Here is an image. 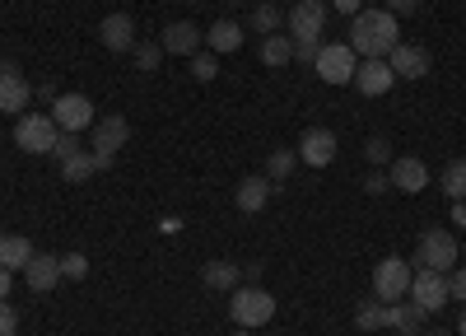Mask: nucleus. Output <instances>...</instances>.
Instances as JSON below:
<instances>
[{"label": "nucleus", "mask_w": 466, "mask_h": 336, "mask_svg": "<svg viewBox=\"0 0 466 336\" xmlns=\"http://www.w3.org/2000/svg\"><path fill=\"white\" fill-rule=\"evenodd\" d=\"M401 43V19L387 15V10H360L355 19H350V47H355V56H387Z\"/></svg>", "instance_id": "1"}, {"label": "nucleus", "mask_w": 466, "mask_h": 336, "mask_svg": "<svg viewBox=\"0 0 466 336\" xmlns=\"http://www.w3.org/2000/svg\"><path fill=\"white\" fill-rule=\"evenodd\" d=\"M228 318L238 322L243 331H257L276 318V294L261 290V285H238L233 290V304H228Z\"/></svg>", "instance_id": "2"}, {"label": "nucleus", "mask_w": 466, "mask_h": 336, "mask_svg": "<svg viewBox=\"0 0 466 336\" xmlns=\"http://www.w3.org/2000/svg\"><path fill=\"white\" fill-rule=\"evenodd\" d=\"M61 127L52 122V112H24L19 127H15V145L24 149V155H52Z\"/></svg>", "instance_id": "3"}, {"label": "nucleus", "mask_w": 466, "mask_h": 336, "mask_svg": "<svg viewBox=\"0 0 466 336\" xmlns=\"http://www.w3.org/2000/svg\"><path fill=\"white\" fill-rule=\"evenodd\" d=\"M410 276L415 267L401 257H382L378 267H373V299H382V304H397V299L410 294Z\"/></svg>", "instance_id": "4"}, {"label": "nucleus", "mask_w": 466, "mask_h": 336, "mask_svg": "<svg viewBox=\"0 0 466 336\" xmlns=\"http://www.w3.org/2000/svg\"><path fill=\"white\" fill-rule=\"evenodd\" d=\"M313 70L322 75L327 85H355L360 56H355V47H350V43H327V47H318V61H313Z\"/></svg>", "instance_id": "5"}, {"label": "nucleus", "mask_w": 466, "mask_h": 336, "mask_svg": "<svg viewBox=\"0 0 466 336\" xmlns=\"http://www.w3.org/2000/svg\"><path fill=\"white\" fill-rule=\"evenodd\" d=\"M289 24V37L303 47H322V24H327V5L322 0H299V5L285 15Z\"/></svg>", "instance_id": "6"}, {"label": "nucleus", "mask_w": 466, "mask_h": 336, "mask_svg": "<svg viewBox=\"0 0 466 336\" xmlns=\"http://www.w3.org/2000/svg\"><path fill=\"white\" fill-rule=\"evenodd\" d=\"M457 234H448V229H424L420 234V243H415V257H420V267H430V271H448V267H457Z\"/></svg>", "instance_id": "7"}, {"label": "nucleus", "mask_w": 466, "mask_h": 336, "mask_svg": "<svg viewBox=\"0 0 466 336\" xmlns=\"http://www.w3.org/2000/svg\"><path fill=\"white\" fill-rule=\"evenodd\" d=\"M410 299L424 309V313H439V309H448V299H452V290H448V271H430V267H420L415 276H410Z\"/></svg>", "instance_id": "8"}, {"label": "nucleus", "mask_w": 466, "mask_h": 336, "mask_svg": "<svg viewBox=\"0 0 466 336\" xmlns=\"http://www.w3.org/2000/svg\"><path fill=\"white\" fill-rule=\"evenodd\" d=\"M52 122L61 131H89L98 117H94V103L85 94H56L52 98Z\"/></svg>", "instance_id": "9"}, {"label": "nucleus", "mask_w": 466, "mask_h": 336, "mask_svg": "<svg viewBox=\"0 0 466 336\" xmlns=\"http://www.w3.org/2000/svg\"><path fill=\"white\" fill-rule=\"evenodd\" d=\"M127 136H131L127 117H103V122H94V164H98V173L112 168V159H116V149L127 145Z\"/></svg>", "instance_id": "10"}, {"label": "nucleus", "mask_w": 466, "mask_h": 336, "mask_svg": "<svg viewBox=\"0 0 466 336\" xmlns=\"http://www.w3.org/2000/svg\"><path fill=\"white\" fill-rule=\"evenodd\" d=\"M28 98H33V89H28V80H24L19 61L5 56V61H0V112H24Z\"/></svg>", "instance_id": "11"}, {"label": "nucleus", "mask_w": 466, "mask_h": 336, "mask_svg": "<svg viewBox=\"0 0 466 336\" xmlns=\"http://www.w3.org/2000/svg\"><path fill=\"white\" fill-rule=\"evenodd\" d=\"M355 85H360L364 98H382V94H392L397 75H392V66H387V56H364L360 70H355Z\"/></svg>", "instance_id": "12"}, {"label": "nucleus", "mask_w": 466, "mask_h": 336, "mask_svg": "<svg viewBox=\"0 0 466 336\" xmlns=\"http://www.w3.org/2000/svg\"><path fill=\"white\" fill-rule=\"evenodd\" d=\"M98 43L107 47V52H116V56H127V52H136V19L131 15H107L103 24H98Z\"/></svg>", "instance_id": "13"}, {"label": "nucleus", "mask_w": 466, "mask_h": 336, "mask_svg": "<svg viewBox=\"0 0 466 336\" xmlns=\"http://www.w3.org/2000/svg\"><path fill=\"white\" fill-rule=\"evenodd\" d=\"M336 136L327 131V127H308L303 131V140H299V159L308 164V168H327L331 159H336Z\"/></svg>", "instance_id": "14"}, {"label": "nucleus", "mask_w": 466, "mask_h": 336, "mask_svg": "<svg viewBox=\"0 0 466 336\" xmlns=\"http://www.w3.org/2000/svg\"><path fill=\"white\" fill-rule=\"evenodd\" d=\"M201 28L191 24V19H173L168 28H164V37H159V47L168 52V56H197L201 52Z\"/></svg>", "instance_id": "15"}, {"label": "nucleus", "mask_w": 466, "mask_h": 336, "mask_svg": "<svg viewBox=\"0 0 466 336\" xmlns=\"http://www.w3.org/2000/svg\"><path fill=\"white\" fill-rule=\"evenodd\" d=\"M387 66H392L397 80H420V75H430V52L415 47V43H397L387 52Z\"/></svg>", "instance_id": "16"}, {"label": "nucleus", "mask_w": 466, "mask_h": 336, "mask_svg": "<svg viewBox=\"0 0 466 336\" xmlns=\"http://www.w3.org/2000/svg\"><path fill=\"white\" fill-rule=\"evenodd\" d=\"M24 280H28V290L47 294L52 285H61V257H52V252H33V257H28V267H24Z\"/></svg>", "instance_id": "17"}, {"label": "nucleus", "mask_w": 466, "mask_h": 336, "mask_svg": "<svg viewBox=\"0 0 466 336\" xmlns=\"http://www.w3.org/2000/svg\"><path fill=\"white\" fill-rule=\"evenodd\" d=\"M270 192H276V182H270V178H243L238 182V192H233V206H238L243 215H257V210H266L270 206Z\"/></svg>", "instance_id": "18"}, {"label": "nucleus", "mask_w": 466, "mask_h": 336, "mask_svg": "<svg viewBox=\"0 0 466 336\" xmlns=\"http://www.w3.org/2000/svg\"><path fill=\"white\" fill-rule=\"evenodd\" d=\"M387 168H392V173H387L392 187H401V192H410V197H420L424 187H430V168H424L420 159H392Z\"/></svg>", "instance_id": "19"}, {"label": "nucleus", "mask_w": 466, "mask_h": 336, "mask_svg": "<svg viewBox=\"0 0 466 336\" xmlns=\"http://www.w3.org/2000/svg\"><path fill=\"white\" fill-rule=\"evenodd\" d=\"M206 43L215 56H228V52H238L243 47V24L238 19H215L210 33H206Z\"/></svg>", "instance_id": "20"}, {"label": "nucleus", "mask_w": 466, "mask_h": 336, "mask_svg": "<svg viewBox=\"0 0 466 336\" xmlns=\"http://www.w3.org/2000/svg\"><path fill=\"white\" fill-rule=\"evenodd\" d=\"M33 252H37V248H33L24 234H5V239H0V267H5V271H24Z\"/></svg>", "instance_id": "21"}, {"label": "nucleus", "mask_w": 466, "mask_h": 336, "mask_svg": "<svg viewBox=\"0 0 466 336\" xmlns=\"http://www.w3.org/2000/svg\"><path fill=\"white\" fill-rule=\"evenodd\" d=\"M243 271H238V261H206V267H201V280H206V290H238V285H233V280H238Z\"/></svg>", "instance_id": "22"}, {"label": "nucleus", "mask_w": 466, "mask_h": 336, "mask_svg": "<svg viewBox=\"0 0 466 336\" xmlns=\"http://www.w3.org/2000/svg\"><path fill=\"white\" fill-rule=\"evenodd\" d=\"M387 327H397L401 336H420V327H424V309L415 304V299H410V304H401V299H397V304H392V318H387Z\"/></svg>", "instance_id": "23"}, {"label": "nucleus", "mask_w": 466, "mask_h": 336, "mask_svg": "<svg viewBox=\"0 0 466 336\" xmlns=\"http://www.w3.org/2000/svg\"><path fill=\"white\" fill-rule=\"evenodd\" d=\"M387 318H392V304H382V299H364V304L355 309V327L360 331H382Z\"/></svg>", "instance_id": "24"}, {"label": "nucleus", "mask_w": 466, "mask_h": 336, "mask_svg": "<svg viewBox=\"0 0 466 336\" xmlns=\"http://www.w3.org/2000/svg\"><path fill=\"white\" fill-rule=\"evenodd\" d=\"M261 61H266L270 70H280V66H289V61H294V37H280V33H270V37H261Z\"/></svg>", "instance_id": "25"}, {"label": "nucleus", "mask_w": 466, "mask_h": 336, "mask_svg": "<svg viewBox=\"0 0 466 336\" xmlns=\"http://www.w3.org/2000/svg\"><path fill=\"white\" fill-rule=\"evenodd\" d=\"M261 37H270V33H280V24H285V15L276 10V0H261V5L252 10V19H248Z\"/></svg>", "instance_id": "26"}, {"label": "nucleus", "mask_w": 466, "mask_h": 336, "mask_svg": "<svg viewBox=\"0 0 466 336\" xmlns=\"http://www.w3.org/2000/svg\"><path fill=\"white\" fill-rule=\"evenodd\" d=\"M439 187H443V192H448L452 201H466V159H452V164L443 168Z\"/></svg>", "instance_id": "27"}, {"label": "nucleus", "mask_w": 466, "mask_h": 336, "mask_svg": "<svg viewBox=\"0 0 466 336\" xmlns=\"http://www.w3.org/2000/svg\"><path fill=\"white\" fill-rule=\"evenodd\" d=\"M94 173H98V164H94V155H85V149H80L75 159L61 164V178H66V182H85V178H94Z\"/></svg>", "instance_id": "28"}, {"label": "nucleus", "mask_w": 466, "mask_h": 336, "mask_svg": "<svg viewBox=\"0 0 466 336\" xmlns=\"http://www.w3.org/2000/svg\"><path fill=\"white\" fill-rule=\"evenodd\" d=\"M294 164H299V149H276V155L266 159V168H270L266 178H270V182H285V178L294 173Z\"/></svg>", "instance_id": "29"}, {"label": "nucleus", "mask_w": 466, "mask_h": 336, "mask_svg": "<svg viewBox=\"0 0 466 336\" xmlns=\"http://www.w3.org/2000/svg\"><path fill=\"white\" fill-rule=\"evenodd\" d=\"M364 159H369L373 168H382V164H392V145H387L382 136H369V140H364Z\"/></svg>", "instance_id": "30"}, {"label": "nucleus", "mask_w": 466, "mask_h": 336, "mask_svg": "<svg viewBox=\"0 0 466 336\" xmlns=\"http://www.w3.org/2000/svg\"><path fill=\"white\" fill-rule=\"evenodd\" d=\"M191 75H197L201 85H210L215 75H219V56H206V52H197V56H191Z\"/></svg>", "instance_id": "31"}, {"label": "nucleus", "mask_w": 466, "mask_h": 336, "mask_svg": "<svg viewBox=\"0 0 466 336\" xmlns=\"http://www.w3.org/2000/svg\"><path fill=\"white\" fill-rule=\"evenodd\" d=\"M61 276L85 280V276H89V257H85V252H66V257H61Z\"/></svg>", "instance_id": "32"}, {"label": "nucleus", "mask_w": 466, "mask_h": 336, "mask_svg": "<svg viewBox=\"0 0 466 336\" xmlns=\"http://www.w3.org/2000/svg\"><path fill=\"white\" fill-rule=\"evenodd\" d=\"M52 155H56L61 164L80 155V131H61V136H56V145H52Z\"/></svg>", "instance_id": "33"}, {"label": "nucleus", "mask_w": 466, "mask_h": 336, "mask_svg": "<svg viewBox=\"0 0 466 336\" xmlns=\"http://www.w3.org/2000/svg\"><path fill=\"white\" fill-rule=\"evenodd\" d=\"M159 52H164L159 43H136V52H131V56H136V66H140V70H159V61H164Z\"/></svg>", "instance_id": "34"}, {"label": "nucleus", "mask_w": 466, "mask_h": 336, "mask_svg": "<svg viewBox=\"0 0 466 336\" xmlns=\"http://www.w3.org/2000/svg\"><path fill=\"white\" fill-rule=\"evenodd\" d=\"M15 331H19V313L10 299H0V336H15Z\"/></svg>", "instance_id": "35"}, {"label": "nucleus", "mask_w": 466, "mask_h": 336, "mask_svg": "<svg viewBox=\"0 0 466 336\" xmlns=\"http://www.w3.org/2000/svg\"><path fill=\"white\" fill-rule=\"evenodd\" d=\"M387 187H392V178H387V173H378V168H373V173L364 178V192H369V197H382Z\"/></svg>", "instance_id": "36"}, {"label": "nucleus", "mask_w": 466, "mask_h": 336, "mask_svg": "<svg viewBox=\"0 0 466 336\" xmlns=\"http://www.w3.org/2000/svg\"><path fill=\"white\" fill-rule=\"evenodd\" d=\"M415 10H420V0H387V15H397V19L401 15H415Z\"/></svg>", "instance_id": "37"}, {"label": "nucleus", "mask_w": 466, "mask_h": 336, "mask_svg": "<svg viewBox=\"0 0 466 336\" xmlns=\"http://www.w3.org/2000/svg\"><path fill=\"white\" fill-rule=\"evenodd\" d=\"M448 290H452V299H461V304H466V267L457 276H448Z\"/></svg>", "instance_id": "38"}, {"label": "nucleus", "mask_w": 466, "mask_h": 336, "mask_svg": "<svg viewBox=\"0 0 466 336\" xmlns=\"http://www.w3.org/2000/svg\"><path fill=\"white\" fill-rule=\"evenodd\" d=\"M336 10H340V15H350V19H355V15L364 10V0H336Z\"/></svg>", "instance_id": "39"}, {"label": "nucleus", "mask_w": 466, "mask_h": 336, "mask_svg": "<svg viewBox=\"0 0 466 336\" xmlns=\"http://www.w3.org/2000/svg\"><path fill=\"white\" fill-rule=\"evenodd\" d=\"M10 276H15V271L0 267V299H10Z\"/></svg>", "instance_id": "40"}, {"label": "nucleus", "mask_w": 466, "mask_h": 336, "mask_svg": "<svg viewBox=\"0 0 466 336\" xmlns=\"http://www.w3.org/2000/svg\"><path fill=\"white\" fill-rule=\"evenodd\" d=\"M452 219H457L461 229H466V201H457V206H452Z\"/></svg>", "instance_id": "41"}, {"label": "nucleus", "mask_w": 466, "mask_h": 336, "mask_svg": "<svg viewBox=\"0 0 466 336\" xmlns=\"http://www.w3.org/2000/svg\"><path fill=\"white\" fill-rule=\"evenodd\" d=\"M457 336H466V309H461V318H457Z\"/></svg>", "instance_id": "42"}, {"label": "nucleus", "mask_w": 466, "mask_h": 336, "mask_svg": "<svg viewBox=\"0 0 466 336\" xmlns=\"http://www.w3.org/2000/svg\"><path fill=\"white\" fill-rule=\"evenodd\" d=\"M238 5H248V0H228V10H238Z\"/></svg>", "instance_id": "43"}, {"label": "nucleus", "mask_w": 466, "mask_h": 336, "mask_svg": "<svg viewBox=\"0 0 466 336\" xmlns=\"http://www.w3.org/2000/svg\"><path fill=\"white\" fill-rule=\"evenodd\" d=\"M424 336H452V331H424Z\"/></svg>", "instance_id": "44"}, {"label": "nucleus", "mask_w": 466, "mask_h": 336, "mask_svg": "<svg viewBox=\"0 0 466 336\" xmlns=\"http://www.w3.org/2000/svg\"><path fill=\"white\" fill-rule=\"evenodd\" d=\"M461 257H466V243H461Z\"/></svg>", "instance_id": "45"}]
</instances>
